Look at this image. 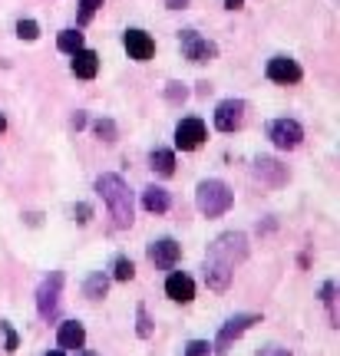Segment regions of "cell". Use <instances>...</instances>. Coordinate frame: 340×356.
Listing matches in <instances>:
<instances>
[{
	"instance_id": "cell-9",
	"label": "cell",
	"mask_w": 340,
	"mask_h": 356,
	"mask_svg": "<svg viewBox=\"0 0 340 356\" xmlns=\"http://www.w3.org/2000/svg\"><path fill=\"white\" fill-rule=\"evenodd\" d=\"M245 99H222L218 109H215V129L218 132H235L245 122Z\"/></svg>"
},
{
	"instance_id": "cell-33",
	"label": "cell",
	"mask_w": 340,
	"mask_h": 356,
	"mask_svg": "<svg viewBox=\"0 0 340 356\" xmlns=\"http://www.w3.org/2000/svg\"><path fill=\"white\" fill-rule=\"evenodd\" d=\"M165 7H169V10H185L189 0H165Z\"/></svg>"
},
{
	"instance_id": "cell-14",
	"label": "cell",
	"mask_w": 340,
	"mask_h": 356,
	"mask_svg": "<svg viewBox=\"0 0 340 356\" xmlns=\"http://www.w3.org/2000/svg\"><path fill=\"white\" fill-rule=\"evenodd\" d=\"M165 293H169V300H176V304H192V300H195V280H192L189 274L176 270V274H169V280H165Z\"/></svg>"
},
{
	"instance_id": "cell-10",
	"label": "cell",
	"mask_w": 340,
	"mask_h": 356,
	"mask_svg": "<svg viewBox=\"0 0 340 356\" xmlns=\"http://www.w3.org/2000/svg\"><path fill=\"white\" fill-rule=\"evenodd\" d=\"M146 254H149V261L159 270H172V267L182 261V244H176L172 238H159V241H152L149 248H146Z\"/></svg>"
},
{
	"instance_id": "cell-36",
	"label": "cell",
	"mask_w": 340,
	"mask_h": 356,
	"mask_svg": "<svg viewBox=\"0 0 340 356\" xmlns=\"http://www.w3.org/2000/svg\"><path fill=\"white\" fill-rule=\"evenodd\" d=\"M47 356H66V353H63V350H50V353H47Z\"/></svg>"
},
{
	"instance_id": "cell-30",
	"label": "cell",
	"mask_w": 340,
	"mask_h": 356,
	"mask_svg": "<svg viewBox=\"0 0 340 356\" xmlns=\"http://www.w3.org/2000/svg\"><path fill=\"white\" fill-rule=\"evenodd\" d=\"M73 218H76V221H79V225H89V218H93V208H89L86 202L73 204Z\"/></svg>"
},
{
	"instance_id": "cell-26",
	"label": "cell",
	"mask_w": 340,
	"mask_h": 356,
	"mask_svg": "<svg viewBox=\"0 0 340 356\" xmlns=\"http://www.w3.org/2000/svg\"><path fill=\"white\" fill-rule=\"evenodd\" d=\"M136 317H139L136 333L142 337V340H149V337H152V320H149V310H146V307H139V310H136Z\"/></svg>"
},
{
	"instance_id": "cell-23",
	"label": "cell",
	"mask_w": 340,
	"mask_h": 356,
	"mask_svg": "<svg viewBox=\"0 0 340 356\" xmlns=\"http://www.w3.org/2000/svg\"><path fill=\"white\" fill-rule=\"evenodd\" d=\"M113 277H116V280H132V277H136V264H132L129 257H116Z\"/></svg>"
},
{
	"instance_id": "cell-34",
	"label": "cell",
	"mask_w": 340,
	"mask_h": 356,
	"mask_svg": "<svg viewBox=\"0 0 340 356\" xmlns=\"http://www.w3.org/2000/svg\"><path fill=\"white\" fill-rule=\"evenodd\" d=\"M83 126H86V115L76 113V115H73V129H83Z\"/></svg>"
},
{
	"instance_id": "cell-8",
	"label": "cell",
	"mask_w": 340,
	"mask_h": 356,
	"mask_svg": "<svg viewBox=\"0 0 340 356\" xmlns=\"http://www.w3.org/2000/svg\"><path fill=\"white\" fill-rule=\"evenodd\" d=\"M205 139H208V129L199 115H189L176 126V149H182V152H195Z\"/></svg>"
},
{
	"instance_id": "cell-7",
	"label": "cell",
	"mask_w": 340,
	"mask_h": 356,
	"mask_svg": "<svg viewBox=\"0 0 340 356\" xmlns=\"http://www.w3.org/2000/svg\"><path fill=\"white\" fill-rule=\"evenodd\" d=\"M268 139L275 142V149L281 152H291V149H298L304 139V129L298 119H275V122H268Z\"/></svg>"
},
{
	"instance_id": "cell-11",
	"label": "cell",
	"mask_w": 340,
	"mask_h": 356,
	"mask_svg": "<svg viewBox=\"0 0 340 356\" xmlns=\"http://www.w3.org/2000/svg\"><path fill=\"white\" fill-rule=\"evenodd\" d=\"M123 47H126V53L136 63H146V60L155 56V40H152L146 30H136V26L123 33Z\"/></svg>"
},
{
	"instance_id": "cell-12",
	"label": "cell",
	"mask_w": 340,
	"mask_h": 356,
	"mask_svg": "<svg viewBox=\"0 0 340 356\" xmlns=\"http://www.w3.org/2000/svg\"><path fill=\"white\" fill-rule=\"evenodd\" d=\"M301 66L298 60H291V56H275V60H268V79L271 83H281V86H294V83H301Z\"/></svg>"
},
{
	"instance_id": "cell-25",
	"label": "cell",
	"mask_w": 340,
	"mask_h": 356,
	"mask_svg": "<svg viewBox=\"0 0 340 356\" xmlns=\"http://www.w3.org/2000/svg\"><path fill=\"white\" fill-rule=\"evenodd\" d=\"M17 37L20 40H37L40 37V24L37 20H20V24H17Z\"/></svg>"
},
{
	"instance_id": "cell-19",
	"label": "cell",
	"mask_w": 340,
	"mask_h": 356,
	"mask_svg": "<svg viewBox=\"0 0 340 356\" xmlns=\"http://www.w3.org/2000/svg\"><path fill=\"white\" fill-rule=\"evenodd\" d=\"M149 168L162 178L176 175V152H172V149H155V152L149 155Z\"/></svg>"
},
{
	"instance_id": "cell-27",
	"label": "cell",
	"mask_w": 340,
	"mask_h": 356,
	"mask_svg": "<svg viewBox=\"0 0 340 356\" xmlns=\"http://www.w3.org/2000/svg\"><path fill=\"white\" fill-rule=\"evenodd\" d=\"M102 7V0H79V24H89L93 13Z\"/></svg>"
},
{
	"instance_id": "cell-13",
	"label": "cell",
	"mask_w": 340,
	"mask_h": 356,
	"mask_svg": "<svg viewBox=\"0 0 340 356\" xmlns=\"http://www.w3.org/2000/svg\"><path fill=\"white\" fill-rule=\"evenodd\" d=\"M254 178H261L265 185H284L288 181V165H281L277 159L271 155H261V159H254Z\"/></svg>"
},
{
	"instance_id": "cell-32",
	"label": "cell",
	"mask_w": 340,
	"mask_h": 356,
	"mask_svg": "<svg viewBox=\"0 0 340 356\" xmlns=\"http://www.w3.org/2000/svg\"><path fill=\"white\" fill-rule=\"evenodd\" d=\"M258 356H291V350H284V346H265Z\"/></svg>"
},
{
	"instance_id": "cell-28",
	"label": "cell",
	"mask_w": 340,
	"mask_h": 356,
	"mask_svg": "<svg viewBox=\"0 0 340 356\" xmlns=\"http://www.w3.org/2000/svg\"><path fill=\"white\" fill-rule=\"evenodd\" d=\"M185 356H212V343L208 340H189L185 343Z\"/></svg>"
},
{
	"instance_id": "cell-18",
	"label": "cell",
	"mask_w": 340,
	"mask_h": 356,
	"mask_svg": "<svg viewBox=\"0 0 340 356\" xmlns=\"http://www.w3.org/2000/svg\"><path fill=\"white\" fill-rule=\"evenodd\" d=\"M231 267H225V264H218V261H208L205 257V280H208V287L212 291H228V284H231Z\"/></svg>"
},
{
	"instance_id": "cell-24",
	"label": "cell",
	"mask_w": 340,
	"mask_h": 356,
	"mask_svg": "<svg viewBox=\"0 0 340 356\" xmlns=\"http://www.w3.org/2000/svg\"><path fill=\"white\" fill-rule=\"evenodd\" d=\"M165 99L172 102V106H178V102L189 99V89H185V83H169V86H165Z\"/></svg>"
},
{
	"instance_id": "cell-35",
	"label": "cell",
	"mask_w": 340,
	"mask_h": 356,
	"mask_svg": "<svg viewBox=\"0 0 340 356\" xmlns=\"http://www.w3.org/2000/svg\"><path fill=\"white\" fill-rule=\"evenodd\" d=\"M241 3H245V0H225V7H228V10H238Z\"/></svg>"
},
{
	"instance_id": "cell-16",
	"label": "cell",
	"mask_w": 340,
	"mask_h": 356,
	"mask_svg": "<svg viewBox=\"0 0 340 356\" xmlns=\"http://www.w3.org/2000/svg\"><path fill=\"white\" fill-rule=\"evenodd\" d=\"M100 73V56H96V50H76L73 53V76L79 79H93Z\"/></svg>"
},
{
	"instance_id": "cell-37",
	"label": "cell",
	"mask_w": 340,
	"mask_h": 356,
	"mask_svg": "<svg viewBox=\"0 0 340 356\" xmlns=\"http://www.w3.org/2000/svg\"><path fill=\"white\" fill-rule=\"evenodd\" d=\"M3 129H7V119H3V115H0V132H3Z\"/></svg>"
},
{
	"instance_id": "cell-31",
	"label": "cell",
	"mask_w": 340,
	"mask_h": 356,
	"mask_svg": "<svg viewBox=\"0 0 340 356\" xmlns=\"http://www.w3.org/2000/svg\"><path fill=\"white\" fill-rule=\"evenodd\" d=\"M334 293H337V284H334V280H327V284L320 287V300L330 307V304H334Z\"/></svg>"
},
{
	"instance_id": "cell-6",
	"label": "cell",
	"mask_w": 340,
	"mask_h": 356,
	"mask_svg": "<svg viewBox=\"0 0 340 356\" xmlns=\"http://www.w3.org/2000/svg\"><path fill=\"white\" fill-rule=\"evenodd\" d=\"M178 43H182V53H185V60H189V63H195V66L212 63L215 56H218V47H215L212 40L199 37L195 30H182V33H178Z\"/></svg>"
},
{
	"instance_id": "cell-29",
	"label": "cell",
	"mask_w": 340,
	"mask_h": 356,
	"mask_svg": "<svg viewBox=\"0 0 340 356\" xmlns=\"http://www.w3.org/2000/svg\"><path fill=\"white\" fill-rule=\"evenodd\" d=\"M0 330H3V350H7V353H13V350H17V343H20V337H17V330H13V327L7 323V320L0 323Z\"/></svg>"
},
{
	"instance_id": "cell-20",
	"label": "cell",
	"mask_w": 340,
	"mask_h": 356,
	"mask_svg": "<svg viewBox=\"0 0 340 356\" xmlns=\"http://www.w3.org/2000/svg\"><path fill=\"white\" fill-rule=\"evenodd\" d=\"M106 291H109V277H106L102 270H93L86 277V284H83V293H86L89 300H102Z\"/></svg>"
},
{
	"instance_id": "cell-5",
	"label": "cell",
	"mask_w": 340,
	"mask_h": 356,
	"mask_svg": "<svg viewBox=\"0 0 340 356\" xmlns=\"http://www.w3.org/2000/svg\"><path fill=\"white\" fill-rule=\"evenodd\" d=\"M60 291H63V274L53 270L50 277H43V284L37 287V310L43 320H53L60 310Z\"/></svg>"
},
{
	"instance_id": "cell-4",
	"label": "cell",
	"mask_w": 340,
	"mask_h": 356,
	"mask_svg": "<svg viewBox=\"0 0 340 356\" xmlns=\"http://www.w3.org/2000/svg\"><path fill=\"white\" fill-rule=\"evenodd\" d=\"M254 323H261V314H235L231 320H225L222 323V330H218V340H215L212 350H218V356L228 353V346L238 340L245 330H252Z\"/></svg>"
},
{
	"instance_id": "cell-1",
	"label": "cell",
	"mask_w": 340,
	"mask_h": 356,
	"mask_svg": "<svg viewBox=\"0 0 340 356\" xmlns=\"http://www.w3.org/2000/svg\"><path fill=\"white\" fill-rule=\"evenodd\" d=\"M96 191L102 195V202L109 204V215H113L116 228H132L136 221V204H132V191L119 175L106 172V175L96 178Z\"/></svg>"
},
{
	"instance_id": "cell-17",
	"label": "cell",
	"mask_w": 340,
	"mask_h": 356,
	"mask_svg": "<svg viewBox=\"0 0 340 356\" xmlns=\"http://www.w3.org/2000/svg\"><path fill=\"white\" fill-rule=\"evenodd\" d=\"M142 208H146L149 215H165V211L172 208V198H169V191H165V188L149 185V188L142 191Z\"/></svg>"
},
{
	"instance_id": "cell-22",
	"label": "cell",
	"mask_w": 340,
	"mask_h": 356,
	"mask_svg": "<svg viewBox=\"0 0 340 356\" xmlns=\"http://www.w3.org/2000/svg\"><path fill=\"white\" fill-rule=\"evenodd\" d=\"M93 132H96L102 142H116V136H119V129H116L113 119H96V122H93Z\"/></svg>"
},
{
	"instance_id": "cell-3",
	"label": "cell",
	"mask_w": 340,
	"mask_h": 356,
	"mask_svg": "<svg viewBox=\"0 0 340 356\" xmlns=\"http://www.w3.org/2000/svg\"><path fill=\"white\" fill-rule=\"evenodd\" d=\"M248 257V238L241 234V231H225V234H218L208 248V261H218V264L225 267H235L241 264Z\"/></svg>"
},
{
	"instance_id": "cell-38",
	"label": "cell",
	"mask_w": 340,
	"mask_h": 356,
	"mask_svg": "<svg viewBox=\"0 0 340 356\" xmlns=\"http://www.w3.org/2000/svg\"><path fill=\"white\" fill-rule=\"evenodd\" d=\"M79 353H83V356H93V353H86V350H79Z\"/></svg>"
},
{
	"instance_id": "cell-15",
	"label": "cell",
	"mask_w": 340,
	"mask_h": 356,
	"mask_svg": "<svg viewBox=\"0 0 340 356\" xmlns=\"http://www.w3.org/2000/svg\"><path fill=\"white\" fill-rule=\"evenodd\" d=\"M56 343H60V350H83V346H86V327H83L79 320H66V323H60Z\"/></svg>"
},
{
	"instance_id": "cell-21",
	"label": "cell",
	"mask_w": 340,
	"mask_h": 356,
	"mask_svg": "<svg viewBox=\"0 0 340 356\" xmlns=\"http://www.w3.org/2000/svg\"><path fill=\"white\" fill-rule=\"evenodd\" d=\"M56 47L73 56L76 50H83V33H79V30H63V33L56 37Z\"/></svg>"
},
{
	"instance_id": "cell-2",
	"label": "cell",
	"mask_w": 340,
	"mask_h": 356,
	"mask_svg": "<svg viewBox=\"0 0 340 356\" xmlns=\"http://www.w3.org/2000/svg\"><path fill=\"white\" fill-rule=\"evenodd\" d=\"M231 204H235V191L228 188L222 178H205V181H199V188H195V208H199L205 218H222Z\"/></svg>"
}]
</instances>
